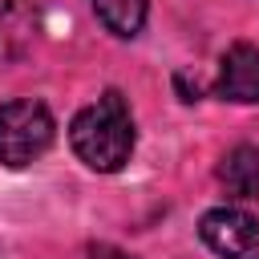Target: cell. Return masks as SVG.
<instances>
[{
    "instance_id": "6da1fadb",
    "label": "cell",
    "mask_w": 259,
    "mask_h": 259,
    "mask_svg": "<svg viewBox=\"0 0 259 259\" xmlns=\"http://www.w3.org/2000/svg\"><path fill=\"white\" fill-rule=\"evenodd\" d=\"M69 142H73L77 158L89 170H101V174L121 170L130 162V154H134V142H138L125 97L117 89H109L93 105H85L69 125Z\"/></svg>"
},
{
    "instance_id": "7a4b0ae2",
    "label": "cell",
    "mask_w": 259,
    "mask_h": 259,
    "mask_svg": "<svg viewBox=\"0 0 259 259\" xmlns=\"http://www.w3.org/2000/svg\"><path fill=\"white\" fill-rule=\"evenodd\" d=\"M53 113L32 101V97H20V101H4L0 105V166H32L49 146H53Z\"/></svg>"
},
{
    "instance_id": "3957f363",
    "label": "cell",
    "mask_w": 259,
    "mask_h": 259,
    "mask_svg": "<svg viewBox=\"0 0 259 259\" xmlns=\"http://www.w3.org/2000/svg\"><path fill=\"white\" fill-rule=\"evenodd\" d=\"M202 243L219 259H259V219L239 206H214L198 223Z\"/></svg>"
},
{
    "instance_id": "277c9868",
    "label": "cell",
    "mask_w": 259,
    "mask_h": 259,
    "mask_svg": "<svg viewBox=\"0 0 259 259\" xmlns=\"http://www.w3.org/2000/svg\"><path fill=\"white\" fill-rule=\"evenodd\" d=\"M219 97L227 101H259V49L255 45H231L223 53L219 69Z\"/></svg>"
},
{
    "instance_id": "5b68a950",
    "label": "cell",
    "mask_w": 259,
    "mask_h": 259,
    "mask_svg": "<svg viewBox=\"0 0 259 259\" xmlns=\"http://www.w3.org/2000/svg\"><path fill=\"white\" fill-rule=\"evenodd\" d=\"M219 182L231 198H259V150L235 146L219 162Z\"/></svg>"
},
{
    "instance_id": "8992f818",
    "label": "cell",
    "mask_w": 259,
    "mask_h": 259,
    "mask_svg": "<svg viewBox=\"0 0 259 259\" xmlns=\"http://www.w3.org/2000/svg\"><path fill=\"white\" fill-rule=\"evenodd\" d=\"M89 4L113 36H138L146 24V0H89Z\"/></svg>"
},
{
    "instance_id": "52a82bcc",
    "label": "cell",
    "mask_w": 259,
    "mask_h": 259,
    "mask_svg": "<svg viewBox=\"0 0 259 259\" xmlns=\"http://www.w3.org/2000/svg\"><path fill=\"white\" fill-rule=\"evenodd\" d=\"M89 259H134V255L113 247V243H97V247H89Z\"/></svg>"
}]
</instances>
